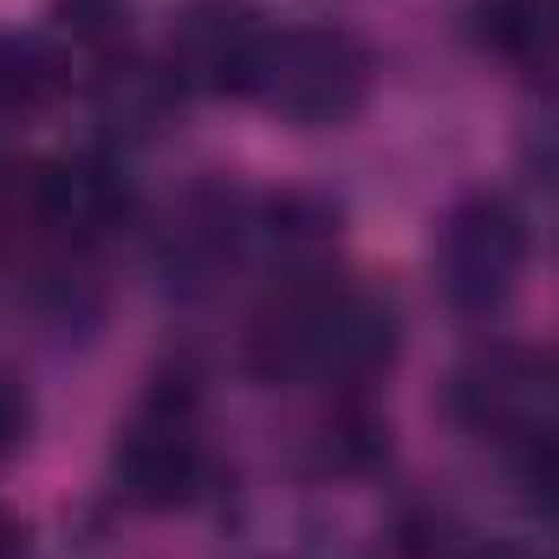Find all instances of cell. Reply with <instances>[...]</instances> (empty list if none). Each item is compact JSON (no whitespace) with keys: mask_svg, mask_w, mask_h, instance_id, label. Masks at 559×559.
Here are the masks:
<instances>
[{"mask_svg":"<svg viewBox=\"0 0 559 559\" xmlns=\"http://www.w3.org/2000/svg\"><path fill=\"white\" fill-rule=\"evenodd\" d=\"M397 352V312L391 299L345 286V280L299 267L261 299L248 325V358L261 378H319V384H358Z\"/></svg>","mask_w":559,"mask_h":559,"instance_id":"obj_1","label":"cell"},{"mask_svg":"<svg viewBox=\"0 0 559 559\" xmlns=\"http://www.w3.org/2000/svg\"><path fill=\"white\" fill-rule=\"evenodd\" d=\"M371 52L345 26H286L267 39L254 98L286 124H338L365 105Z\"/></svg>","mask_w":559,"mask_h":559,"instance_id":"obj_2","label":"cell"},{"mask_svg":"<svg viewBox=\"0 0 559 559\" xmlns=\"http://www.w3.org/2000/svg\"><path fill=\"white\" fill-rule=\"evenodd\" d=\"M111 468H118V495L131 508L195 501V488L209 475V455H202V436H195V397L189 391H156L143 404V417L124 429Z\"/></svg>","mask_w":559,"mask_h":559,"instance_id":"obj_3","label":"cell"},{"mask_svg":"<svg viewBox=\"0 0 559 559\" xmlns=\"http://www.w3.org/2000/svg\"><path fill=\"white\" fill-rule=\"evenodd\" d=\"M436 267L455 306L468 312H488L514 293V280L527 267V228L521 215L501 202V195H475L462 202L449 222H442V241H436Z\"/></svg>","mask_w":559,"mask_h":559,"instance_id":"obj_4","label":"cell"},{"mask_svg":"<svg viewBox=\"0 0 559 559\" xmlns=\"http://www.w3.org/2000/svg\"><path fill=\"white\" fill-rule=\"evenodd\" d=\"M267 39L274 26H261L248 7H228V0H195L176 26H169V85L176 92H248L254 98V79H261V59H267Z\"/></svg>","mask_w":559,"mask_h":559,"instance_id":"obj_5","label":"cell"},{"mask_svg":"<svg viewBox=\"0 0 559 559\" xmlns=\"http://www.w3.org/2000/svg\"><path fill=\"white\" fill-rule=\"evenodd\" d=\"M72 85V46L52 33H0V118H26Z\"/></svg>","mask_w":559,"mask_h":559,"instance_id":"obj_6","label":"cell"},{"mask_svg":"<svg viewBox=\"0 0 559 559\" xmlns=\"http://www.w3.org/2000/svg\"><path fill=\"white\" fill-rule=\"evenodd\" d=\"M475 39L508 66H559V0H475Z\"/></svg>","mask_w":559,"mask_h":559,"instance_id":"obj_7","label":"cell"},{"mask_svg":"<svg viewBox=\"0 0 559 559\" xmlns=\"http://www.w3.org/2000/svg\"><path fill=\"white\" fill-rule=\"evenodd\" d=\"M59 20H66L72 52L111 59V52L124 46V7H118V0H66V7H59Z\"/></svg>","mask_w":559,"mask_h":559,"instance_id":"obj_8","label":"cell"},{"mask_svg":"<svg viewBox=\"0 0 559 559\" xmlns=\"http://www.w3.org/2000/svg\"><path fill=\"white\" fill-rule=\"evenodd\" d=\"M20 436H26V397H20V384L0 378V455H7Z\"/></svg>","mask_w":559,"mask_h":559,"instance_id":"obj_9","label":"cell"},{"mask_svg":"<svg viewBox=\"0 0 559 559\" xmlns=\"http://www.w3.org/2000/svg\"><path fill=\"white\" fill-rule=\"evenodd\" d=\"M0 559H26V540H20V527L0 514Z\"/></svg>","mask_w":559,"mask_h":559,"instance_id":"obj_10","label":"cell"}]
</instances>
